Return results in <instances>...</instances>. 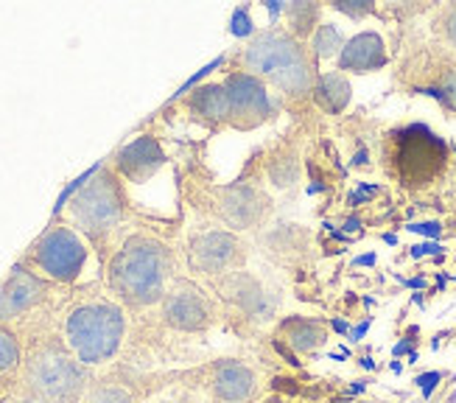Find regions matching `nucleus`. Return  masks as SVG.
Returning a JSON list of instances; mask_svg holds the SVG:
<instances>
[{
	"instance_id": "nucleus-28",
	"label": "nucleus",
	"mask_w": 456,
	"mask_h": 403,
	"mask_svg": "<svg viewBox=\"0 0 456 403\" xmlns=\"http://www.w3.org/2000/svg\"><path fill=\"white\" fill-rule=\"evenodd\" d=\"M443 378H445V375H443L440 370H428V373H423V375L414 378V384L420 387L423 398H431V395H434V390L440 387V381H443Z\"/></svg>"
},
{
	"instance_id": "nucleus-44",
	"label": "nucleus",
	"mask_w": 456,
	"mask_h": 403,
	"mask_svg": "<svg viewBox=\"0 0 456 403\" xmlns=\"http://www.w3.org/2000/svg\"><path fill=\"white\" fill-rule=\"evenodd\" d=\"M322 188H325V185H322V183H320V179H314V183H311V185H308V188H305V193H320V191H322Z\"/></svg>"
},
{
	"instance_id": "nucleus-31",
	"label": "nucleus",
	"mask_w": 456,
	"mask_h": 403,
	"mask_svg": "<svg viewBox=\"0 0 456 403\" xmlns=\"http://www.w3.org/2000/svg\"><path fill=\"white\" fill-rule=\"evenodd\" d=\"M381 188L379 185H370V183H359V188H355L350 196H347V205H362V202H367L370 196H375Z\"/></svg>"
},
{
	"instance_id": "nucleus-30",
	"label": "nucleus",
	"mask_w": 456,
	"mask_h": 403,
	"mask_svg": "<svg viewBox=\"0 0 456 403\" xmlns=\"http://www.w3.org/2000/svg\"><path fill=\"white\" fill-rule=\"evenodd\" d=\"M406 230L420 233V235H426V238H440L443 225H440V221H411V225H409Z\"/></svg>"
},
{
	"instance_id": "nucleus-14",
	"label": "nucleus",
	"mask_w": 456,
	"mask_h": 403,
	"mask_svg": "<svg viewBox=\"0 0 456 403\" xmlns=\"http://www.w3.org/2000/svg\"><path fill=\"white\" fill-rule=\"evenodd\" d=\"M238 241L224 233V230H208L191 238V264L205 272V275H216L224 272L227 267H232V260L238 258Z\"/></svg>"
},
{
	"instance_id": "nucleus-9",
	"label": "nucleus",
	"mask_w": 456,
	"mask_h": 403,
	"mask_svg": "<svg viewBox=\"0 0 456 403\" xmlns=\"http://www.w3.org/2000/svg\"><path fill=\"white\" fill-rule=\"evenodd\" d=\"M224 90L230 95V127L232 129H257L277 115V104L261 78L247 70H235L224 78Z\"/></svg>"
},
{
	"instance_id": "nucleus-34",
	"label": "nucleus",
	"mask_w": 456,
	"mask_h": 403,
	"mask_svg": "<svg viewBox=\"0 0 456 403\" xmlns=\"http://www.w3.org/2000/svg\"><path fill=\"white\" fill-rule=\"evenodd\" d=\"M411 341H414V339H411V333H409V336H403V339L398 341V345H395V348H392V358H401V356H409V353L414 350V348H411Z\"/></svg>"
},
{
	"instance_id": "nucleus-42",
	"label": "nucleus",
	"mask_w": 456,
	"mask_h": 403,
	"mask_svg": "<svg viewBox=\"0 0 456 403\" xmlns=\"http://www.w3.org/2000/svg\"><path fill=\"white\" fill-rule=\"evenodd\" d=\"M157 403H196V400H191V398L180 395V398H163V400H157Z\"/></svg>"
},
{
	"instance_id": "nucleus-1",
	"label": "nucleus",
	"mask_w": 456,
	"mask_h": 403,
	"mask_svg": "<svg viewBox=\"0 0 456 403\" xmlns=\"http://www.w3.org/2000/svg\"><path fill=\"white\" fill-rule=\"evenodd\" d=\"M176 280V258L163 238L132 233L107 260V292L129 311L160 306Z\"/></svg>"
},
{
	"instance_id": "nucleus-27",
	"label": "nucleus",
	"mask_w": 456,
	"mask_h": 403,
	"mask_svg": "<svg viewBox=\"0 0 456 403\" xmlns=\"http://www.w3.org/2000/svg\"><path fill=\"white\" fill-rule=\"evenodd\" d=\"M224 62H227V56H216L210 65H205V68H202L200 73H196V76H191L188 82H185V85L180 87V98H183V95H188V93H191L193 87H200V85H202V78H208V76H210L213 70H219V68H222Z\"/></svg>"
},
{
	"instance_id": "nucleus-20",
	"label": "nucleus",
	"mask_w": 456,
	"mask_h": 403,
	"mask_svg": "<svg viewBox=\"0 0 456 403\" xmlns=\"http://www.w3.org/2000/svg\"><path fill=\"white\" fill-rule=\"evenodd\" d=\"M26 358V341L12 325H0V381L17 378Z\"/></svg>"
},
{
	"instance_id": "nucleus-6",
	"label": "nucleus",
	"mask_w": 456,
	"mask_h": 403,
	"mask_svg": "<svg viewBox=\"0 0 456 403\" xmlns=\"http://www.w3.org/2000/svg\"><path fill=\"white\" fill-rule=\"evenodd\" d=\"M384 166L403 188H426L448 169V144L426 124H409L387 135Z\"/></svg>"
},
{
	"instance_id": "nucleus-37",
	"label": "nucleus",
	"mask_w": 456,
	"mask_h": 403,
	"mask_svg": "<svg viewBox=\"0 0 456 403\" xmlns=\"http://www.w3.org/2000/svg\"><path fill=\"white\" fill-rule=\"evenodd\" d=\"M342 227H345V230H342L345 235H350V233H359V230H362V218H359V216H350Z\"/></svg>"
},
{
	"instance_id": "nucleus-5",
	"label": "nucleus",
	"mask_w": 456,
	"mask_h": 403,
	"mask_svg": "<svg viewBox=\"0 0 456 403\" xmlns=\"http://www.w3.org/2000/svg\"><path fill=\"white\" fill-rule=\"evenodd\" d=\"M241 65L255 78H266L289 98L314 95L316 85V65L308 56L305 45L291 31L264 29L249 39L241 53Z\"/></svg>"
},
{
	"instance_id": "nucleus-12",
	"label": "nucleus",
	"mask_w": 456,
	"mask_h": 403,
	"mask_svg": "<svg viewBox=\"0 0 456 403\" xmlns=\"http://www.w3.org/2000/svg\"><path fill=\"white\" fill-rule=\"evenodd\" d=\"M166 163H168V157L160 146V140L154 135H141V137H134L132 144H126L124 149H118L110 166L115 169V174L121 177L124 183L143 185Z\"/></svg>"
},
{
	"instance_id": "nucleus-39",
	"label": "nucleus",
	"mask_w": 456,
	"mask_h": 403,
	"mask_svg": "<svg viewBox=\"0 0 456 403\" xmlns=\"http://www.w3.org/2000/svg\"><path fill=\"white\" fill-rule=\"evenodd\" d=\"M6 403H45V400H37V398H28V395H12Z\"/></svg>"
},
{
	"instance_id": "nucleus-45",
	"label": "nucleus",
	"mask_w": 456,
	"mask_h": 403,
	"mask_svg": "<svg viewBox=\"0 0 456 403\" xmlns=\"http://www.w3.org/2000/svg\"><path fill=\"white\" fill-rule=\"evenodd\" d=\"M389 370H392L395 375H401V373H403V365H401V361H398V358H395V361H392V365H389Z\"/></svg>"
},
{
	"instance_id": "nucleus-23",
	"label": "nucleus",
	"mask_w": 456,
	"mask_h": 403,
	"mask_svg": "<svg viewBox=\"0 0 456 403\" xmlns=\"http://www.w3.org/2000/svg\"><path fill=\"white\" fill-rule=\"evenodd\" d=\"M345 43H347V39H345L339 26H336V23H320V29H316L314 37H311V51H314L316 59H336L342 53Z\"/></svg>"
},
{
	"instance_id": "nucleus-3",
	"label": "nucleus",
	"mask_w": 456,
	"mask_h": 403,
	"mask_svg": "<svg viewBox=\"0 0 456 403\" xmlns=\"http://www.w3.org/2000/svg\"><path fill=\"white\" fill-rule=\"evenodd\" d=\"M129 216V199L124 179L115 174L112 166H95L87 183L78 188L68 202L70 227L82 235L90 250L110 260L112 252L121 247V227Z\"/></svg>"
},
{
	"instance_id": "nucleus-29",
	"label": "nucleus",
	"mask_w": 456,
	"mask_h": 403,
	"mask_svg": "<svg viewBox=\"0 0 456 403\" xmlns=\"http://www.w3.org/2000/svg\"><path fill=\"white\" fill-rule=\"evenodd\" d=\"M443 252H445V247L437 244V241H423V244H414V247L409 250V255H411L414 260H420V258H426V255L443 258Z\"/></svg>"
},
{
	"instance_id": "nucleus-4",
	"label": "nucleus",
	"mask_w": 456,
	"mask_h": 403,
	"mask_svg": "<svg viewBox=\"0 0 456 403\" xmlns=\"http://www.w3.org/2000/svg\"><path fill=\"white\" fill-rule=\"evenodd\" d=\"M62 336L85 367H102L124 348L126 308L104 294L76 300L65 314Z\"/></svg>"
},
{
	"instance_id": "nucleus-41",
	"label": "nucleus",
	"mask_w": 456,
	"mask_h": 403,
	"mask_svg": "<svg viewBox=\"0 0 456 403\" xmlns=\"http://www.w3.org/2000/svg\"><path fill=\"white\" fill-rule=\"evenodd\" d=\"M350 163H353V166H367V152H364V149H362V152H355V157L350 160Z\"/></svg>"
},
{
	"instance_id": "nucleus-18",
	"label": "nucleus",
	"mask_w": 456,
	"mask_h": 403,
	"mask_svg": "<svg viewBox=\"0 0 456 403\" xmlns=\"http://www.w3.org/2000/svg\"><path fill=\"white\" fill-rule=\"evenodd\" d=\"M353 98V87L347 82V76L342 70H325L316 76V85H314V101L320 104L322 112L328 115H339L347 110Z\"/></svg>"
},
{
	"instance_id": "nucleus-43",
	"label": "nucleus",
	"mask_w": 456,
	"mask_h": 403,
	"mask_svg": "<svg viewBox=\"0 0 456 403\" xmlns=\"http://www.w3.org/2000/svg\"><path fill=\"white\" fill-rule=\"evenodd\" d=\"M359 361H362V367H364V370H375V358H372V356H362Z\"/></svg>"
},
{
	"instance_id": "nucleus-24",
	"label": "nucleus",
	"mask_w": 456,
	"mask_h": 403,
	"mask_svg": "<svg viewBox=\"0 0 456 403\" xmlns=\"http://www.w3.org/2000/svg\"><path fill=\"white\" fill-rule=\"evenodd\" d=\"M434 34L456 51V4L443 6L437 12V17H434Z\"/></svg>"
},
{
	"instance_id": "nucleus-13",
	"label": "nucleus",
	"mask_w": 456,
	"mask_h": 403,
	"mask_svg": "<svg viewBox=\"0 0 456 403\" xmlns=\"http://www.w3.org/2000/svg\"><path fill=\"white\" fill-rule=\"evenodd\" d=\"M387 43L379 31H359L347 39L342 53L336 56V65H339L342 73H372L387 68Z\"/></svg>"
},
{
	"instance_id": "nucleus-25",
	"label": "nucleus",
	"mask_w": 456,
	"mask_h": 403,
	"mask_svg": "<svg viewBox=\"0 0 456 403\" xmlns=\"http://www.w3.org/2000/svg\"><path fill=\"white\" fill-rule=\"evenodd\" d=\"M230 34L235 39H252L257 31H255V23H252V17H249V4L244 6H238L230 17Z\"/></svg>"
},
{
	"instance_id": "nucleus-35",
	"label": "nucleus",
	"mask_w": 456,
	"mask_h": 403,
	"mask_svg": "<svg viewBox=\"0 0 456 403\" xmlns=\"http://www.w3.org/2000/svg\"><path fill=\"white\" fill-rule=\"evenodd\" d=\"M330 331H333V333H339V336H347V333H350V322L342 319V317H333V319H330Z\"/></svg>"
},
{
	"instance_id": "nucleus-21",
	"label": "nucleus",
	"mask_w": 456,
	"mask_h": 403,
	"mask_svg": "<svg viewBox=\"0 0 456 403\" xmlns=\"http://www.w3.org/2000/svg\"><path fill=\"white\" fill-rule=\"evenodd\" d=\"M82 403H137L134 392L129 390V384L118 378H93V384L87 390V395L82 398Z\"/></svg>"
},
{
	"instance_id": "nucleus-8",
	"label": "nucleus",
	"mask_w": 456,
	"mask_h": 403,
	"mask_svg": "<svg viewBox=\"0 0 456 403\" xmlns=\"http://www.w3.org/2000/svg\"><path fill=\"white\" fill-rule=\"evenodd\" d=\"M401 82L414 95H428L456 115V51L443 43L414 48L401 62Z\"/></svg>"
},
{
	"instance_id": "nucleus-11",
	"label": "nucleus",
	"mask_w": 456,
	"mask_h": 403,
	"mask_svg": "<svg viewBox=\"0 0 456 403\" xmlns=\"http://www.w3.org/2000/svg\"><path fill=\"white\" fill-rule=\"evenodd\" d=\"M163 325L180 333H200L210 325V306L191 280L176 277L160 302Z\"/></svg>"
},
{
	"instance_id": "nucleus-32",
	"label": "nucleus",
	"mask_w": 456,
	"mask_h": 403,
	"mask_svg": "<svg viewBox=\"0 0 456 403\" xmlns=\"http://www.w3.org/2000/svg\"><path fill=\"white\" fill-rule=\"evenodd\" d=\"M264 9H266V14H269V23H272V29H274L277 20H281V17L286 14V4H281V0H266Z\"/></svg>"
},
{
	"instance_id": "nucleus-47",
	"label": "nucleus",
	"mask_w": 456,
	"mask_h": 403,
	"mask_svg": "<svg viewBox=\"0 0 456 403\" xmlns=\"http://www.w3.org/2000/svg\"><path fill=\"white\" fill-rule=\"evenodd\" d=\"M411 302H414V306H423L426 300H423V294L418 292V294H411Z\"/></svg>"
},
{
	"instance_id": "nucleus-19",
	"label": "nucleus",
	"mask_w": 456,
	"mask_h": 403,
	"mask_svg": "<svg viewBox=\"0 0 456 403\" xmlns=\"http://www.w3.org/2000/svg\"><path fill=\"white\" fill-rule=\"evenodd\" d=\"M283 333L286 341L283 345L294 348L297 353H314L316 348L325 341V331L316 319H303V317H291L283 322Z\"/></svg>"
},
{
	"instance_id": "nucleus-26",
	"label": "nucleus",
	"mask_w": 456,
	"mask_h": 403,
	"mask_svg": "<svg viewBox=\"0 0 456 403\" xmlns=\"http://www.w3.org/2000/svg\"><path fill=\"white\" fill-rule=\"evenodd\" d=\"M333 9L347 14V17H353V20H362V17H367V14L375 12V6L370 4V0H336Z\"/></svg>"
},
{
	"instance_id": "nucleus-36",
	"label": "nucleus",
	"mask_w": 456,
	"mask_h": 403,
	"mask_svg": "<svg viewBox=\"0 0 456 403\" xmlns=\"http://www.w3.org/2000/svg\"><path fill=\"white\" fill-rule=\"evenodd\" d=\"M375 260H379V255H375V252H367V255L353 258V267H375Z\"/></svg>"
},
{
	"instance_id": "nucleus-22",
	"label": "nucleus",
	"mask_w": 456,
	"mask_h": 403,
	"mask_svg": "<svg viewBox=\"0 0 456 403\" xmlns=\"http://www.w3.org/2000/svg\"><path fill=\"white\" fill-rule=\"evenodd\" d=\"M320 4H286V17L291 26V37L303 39L314 37V31L320 29Z\"/></svg>"
},
{
	"instance_id": "nucleus-38",
	"label": "nucleus",
	"mask_w": 456,
	"mask_h": 403,
	"mask_svg": "<svg viewBox=\"0 0 456 403\" xmlns=\"http://www.w3.org/2000/svg\"><path fill=\"white\" fill-rule=\"evenodd\" d=\"M401 284H403L406 289H426V284H428V280H426V277L420 275V277H409V280H403V277H401Z\"/></svg>"
},
{
	"instance_id": "nucleus-16",
	"label": "nucleus",
	"mask_w": 456,
	"mask_h": 403,
	"mask_svg": "<svg viewBox=\"0 0 456 403\" xmlns=\"http://www.w3.org/2000/svg\"><path fill=\"white\" fill-rule=\"evenodd\" d=\"M257 378L244 361H219L210 375V392L222 403H247L255 395Z\"/></svg>"
},
{
	"instance_id": "nucleus-33",
	"label": "nucleus",
	"mask_w": 456,
	"mask_h": 403,
	"mask_svg": "<svg viewBox=\"0 0 456 403\" xmlns=\"http://www.w3.org/2000/svg\"><path fill=\"white\" fill-rule=\"evenodd\" d=\"M370 325H372V317H364L362 322H355V325H350V341H362L364 336H367V331H370Z\"/></svg>"
},
{
	"instance_id": "nucleus-15",
	"label": "nucleus",
	"mask_w": 456,
	"mask_h": 403,
	"mask_svg": "<svg viewBox=\"0 0 456 403\" xmlns=\"http://www.w3.org/2000/svg\"><path fill=\"white\" fill-rule=\"evenodd\" d=\"M183 107L191 112L196 124L208 129L230 127V95L224 85H200L193 93L183 95Z\"/></svg>"
},
{
	"instance_id": "nucleus-17",
	"label": "nucleus",
	"mask_w": 456,
	"mask_h": 403,
	"mask_svg": "<svg viewBox=\"0 0 456 403\" xmlns=\"http://www.w3.org/2000/svg\"><path fill=\"white\" fill-rule=\"evenodd\" d=\"M269 210L266 199L261 193H255L252 188L247 185H238V188H227V196H224V213L232 225L238 227H252L257 218H264Z\"/></svg>"
},
{
	"instance_id": "nucleus-46",
	"label": "nucleus",
	"mask_w": 456,
	"mask_h": 403,
	"mask_svg": "<svg viewBox=\"0 0 456 403\" xmlns=\"http://www.w3.org/2000/svg\"><path fill=\"white\" fill-rule=\"evenodd\" d=\"M384 241H387V244H398V235H392V233H384Z\"/></svg>"
},
{
	"instance_id": "nucleus-2",
	"label": "nucleus",
	"mask_w": 456,
	"mask_h": 403,
	"mask_svg": "<svg viewBox=\"0 0 456 403\" xmlns=\"http://www.w3.org/2000/svg\"><path fill=\"white\" fill-rule=\"evenodd\" d=\"M93 384V373L76 358L65 336L37 331L26 341V358L17 375V395L45 403H82Z\"/></svg>"
},
{
	"instance_id": "nucleus-7",
	"label": "nucleus",
	"mask_w": 456,
	"mask_h": 403,
	"mask_svg": "<svg viewBox=\"0 0 456 403\" xmlns=\"http://www.w3.org/2000/svg\"><path fill=\"white\" fill-rule=\"evenodd\" d=\"M90 260V244L65 221H56L20 258L37 275L51 280L53 286H73L82 277Z\"/></svg>"
},
{
	"instance_id": "nucleus-10",
	"label": "nucleus",
	"mask_w": 456,
	"mask_h": 403,
	"mask_svg": "<svg viewBox=\"0 0 456 403\" xmlns=\"http://www.w3.org/2000/svg\"><path fill=\"white\" fill-rule=\"evenodd\" d=\"M53 294V284L43 275H37L26 264L12 267L9 277L0 286V325H12L17 319H26L37 308H43Z\"/></svg>"
},
{
	"instance_id": "nucleus-40",
	"label": "nucleus",
	"mask_w": 456,
	"mask_h": 403,
	"mask_svg": "<svg viewBox=\"0 0 456 403\" xmlns=\"http://www.w3.org/2000/svg\"><path fill=\"white\" fill-rule=\"evenodd\" d=\"M367 390V381H353L350 384V395H362Z\"/></svg>"
}]
</instances>
